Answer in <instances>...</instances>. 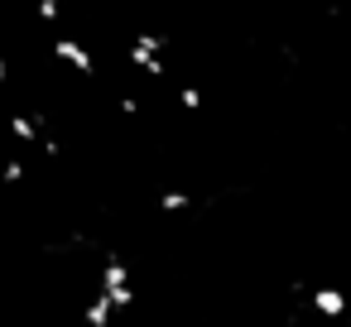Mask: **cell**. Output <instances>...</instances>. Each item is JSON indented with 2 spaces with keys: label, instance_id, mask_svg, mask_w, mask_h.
Returning a JSON list of instances; mask_svg holds the SVG:
<instances>
[{
  "label": "cell",
  "instance_id": "obj_1",
  "mask_svg": "<svg viewBox=\"0 0 351 327\" xmlns=\"http://www.w3.org/2000/svg\"><path fill=\"white\" fill-rule=\"evenodd\" d=\"M53 58H58V63H68L77 77H92V73H97V58H92V49H87L82 39L58 34V39H53Z\"/></svg>",
  "mask_w": 351,
  "mask_h": 327
},
{
  "label": "cell",
  "instance_id": "obj_2",
  "mask_svg": "<svg viewBox=\"0 0 351 327\" xmlns=\"http://www.w3.org/2000/svg\"><path fill=\"white\" fill-rule=\"evenodd\" d=\"M313 308L322 317H346V293L341 289H313Z\"/></svg>",
  "mask_w": 351,
  "mask_h": 327
},
{
  "label": "cell",
  "instance_id": "obj_3",
  "mask_svg": "<svg viewBox=\"0 0 351 327\" xmlns=\"http://www.w3.org/2000/svg\"><path fill=\"white\" fill-rule=\"evenodd\" d=\"M188 207H193L188 193H164V197H159V212H188Z\"/></svg>",
  "mask_w": 351,
  "mask_h": 327
},
{
  "label": "cell",
  "instance_id": "obj_4",
  "mask_svg": "<svg viewBox=\"0 0 351 327\" xmlns=\"http://www.w3.org/2000/svg\"><path fill=\"white\" fill-rule=\"evenodd\" d=\"M178 101H183L188 111H197V106H202V92H197V87H183V92H178Z\"/></svg>",
  "mask_w": 351,
  "mask_h": 327
},
{
  "label": "cell",
  "instance_id": "obj_5",
  "mask_svg": "<svg viewBox=\"0 0 351 327\" xmlns=\"http://www.w3.org/2000/svg\"><path fill=\"white\" fill-rule=\"evenodd\" d=\"M10 77V68H5V53H0V82H5Z\"/></svg>",
  "mask_w": 351,
  "mask_h": 327
}]
</instances>
